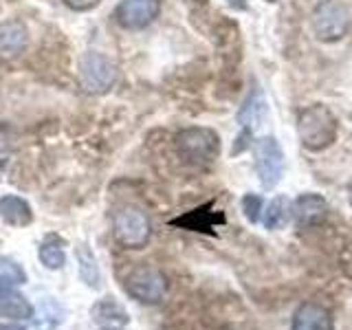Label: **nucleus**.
<instances>
[{
    "label": "nucleus",
    "instance_id": "obj_26",
    "mask_svg": "<svg viewBox=\"0 0 352 330\" xmlns=\"http://www.w3.org/2000/svg\"><path fill=\"white\" fill-rule=\"evenodd\" d=\"M269 3H273V0H269Z\"/></svg>",
    "mask_w": 352,
    "mask_h": 330
},
{
    "label": "nucleus",
    "instance_id": "obj_9",
    "mask_svg": "<svg viewBox=\"0 0 352 330\" xmlns=\"http://www.w3.org/2000/svg\"><path fill=\"white\" fill-rule=\"evenodd\" d=\"M161 11L159 0H121L115 7V22L126 31H141L157 20Z\"/></svg>",
    "mask_w": 352,
    "mask_h": 330
},
{
    "label": "nucleus",
    "instance_id": "obj_23",
    "mask_svg": "<svg viewBox=\"0 0 352 330\" xmlns=\"http://www.w3.org/2000/svg\"><path fill=\"white\" fill-rule=\"evenodd\" d=\"M231 5H236V7H245V0H229Z\"/></svg>",
    "mask_w": 352,
    "mask_h": 330
},
{
    "label": "nucleus",
    "instance_id": "obj_15",
    "mask_svg": "<svg viewBox=\"0 0 352 330\" xmlns=\"http://www.w3.org/2000/svg\"><path fill=\"white\" fill-rule=\"evenodd\" d=\"M91 315L97 324H104L108 328H119V326L128 324V313L113 300V297H106V300L97 302L93 306Z\"/></svg>",
    "mask_w": 352,
    "mask_h": 330
},
{
    "label": "nucleus",
    "instance_id": "obj_21",
    "mask_svg": "<svg viewBox=\"0 0 352 330\" xmlns=\"http://www.w3.org/2000/svg\"><path fill=\"white\" fill-rule=\"evenodd\" d=\"M64 5L71 7L73 11H91L99 5V0H64Z\"/></svg>",
    "mask_w": 352,
    "mask_h": 330
},
{
    "label": "nucleus",
    "instance_id": "obj_8",
    "mask_svg": "<svg viewBox=\"0 0 352 330\" xmlns=\"http://www.w3.org/2000/svg\"><path fill=\"white\" fill-rule=\"evenodd\" d=\"M256 172L267 190H273L282 181L284 152L275 137H262L256 141Z\"/></svg>",
    "mask_w": 352,
    "mask_h": 330
},
{
    "label": "nucleus",
    "instance_id": "obj_13",
    "mask_svg": "<svg viewBox=\"0 0 352 330\" xmlns=\"http://www.w3.org/2000/svg\"><path fill=\"white\" fill-rule=\"evenodd\" d=\"M0 218L11 227H27L33 223L31 205L16 194H7L0 198Z\"/></svg>",
    "mask_w": 352,
    "mask_h": 330
},
{
    "label": "nucleus",
    "instance_id": "obj_19",
    "mask_svg": "<svg viewBox=\"0 0 352 330\" xmlns=\"http://www.w3.org/2000/svg\"><path fill=\"white\" fill-rule=\"evenodd\" d=\"M262 196L258 194H245L242 196V212H245V216L251 220V223H258L260 220V212H262Z\"/></svg>",
    "mask_w": 352,
    "mask_h": 330
},
{
    "label": "nucleus",
    "instance_id": "obj_5",
    "mask_svg": "<svg viewBox=\"0 0 352 330\" xmlns=\"http://www.w3.org/2000/svg\"><path fill=\"white\" fill-rule=\"evenodd\" d=\"M80 82L91 95L108 93L117 82V64L106 53L86 51L80 62Z\"/></svg>",
    "mask_w": 352,
    "mask_h": 330
},
{
    "label": "nucleus",
    "instance_id": "obj_3",
    "mask_svg": "<svg viewBox=\"0 0 352 330\" xmlns=\"http://www.w3.org/2000/svg\"><path fill=\"white\" fill-rule=\"evenodd\" d=\"M25 282L16 262H0V317L7 319H29L33 317V306L25 295L18 291V284Z\"/></svg>",
    "mask_w": 352,
    "mask_h": 330
},
{
    "label": "nucleus",
    "instance_id": "obj_12",
    "mask_svg": "<svg viewBox=\"0 0 352 330\" xmlns=\"http://www.w3.org/2000/svg\"><path fill=\"white\" fill-rule=\"evenodd\" d=\"M291 214L295 216L297 225L302 227H313L322 223L328 214V205L319 194H302L291 207Z\"/></svg>",
    "mask_w": 352,
    "mask_h": 330
},
{
    "label": "nucleus",
    "instance_id": "obj_11",
    "mask_svg": "<svg viewBox=\"0 0 352 330\" xmlns=\"http://www.w3.org/2000/svg\"><path fill=\"white\" fill-rule=\"evenodd\" d=\"M291 330H335L333 315L322 304L306 302L295 311Z\"/></svg>",
    "mask_w": 352,
    "mask_h": 330
},
{
    "label": "nucleus",
    "instance_id": "obj_2",
    "mask_svg": "<svg viewBox=\"0 0 352 330\" xmlns=\"http://www.w3.org/2000/svg\"><path fill=\"white\" fill-rule=\"evenodd\" d=\"M176 154L194 168H209L220 154V139L212 128H185L174 139Z\"/></svg>",
    "mask_w": 352,
    "mask_h": 330
},
{
    "label": "nucleus",
    "instance_id": "obj_10",
    "mask_svg": "<svg viewBox=\"0 0 352 330\" xmlns=\"http://www.w3.org/2000/svg\"><path fill=\"white\" fill-rule=\"evenodd\" d=\"M29 44V29L20 20H5L0 22V58L11 60L27 49Z\"/></svg>",
    "mask_w": 352,
    "mask_h": 330
},
{
    "label": "nucleus",
    "instance_id": "obj_14",
    "mask_svg": "<svg viewBox=\"0 0 352 330\" xmlns=\"http://www.w3.org/2000/svg\"><path fill=\"white\" fill-rule=\"evenodd\" d=\"M209 209H212V205L198 207V209H194V212L185 214V216L176 218V220H172V225H176V227H185V229H194V231H209V229H214L218 223H225V216L209 212Z\"/></svg>",
    "mask_w": 352,
    "mask_h": 330
},
{
    "label": "nucleus",
    "instance_id": "obj_18",
    "mask_svg": "<svg viewBox=\"0 0 352 330\" xmlns=\"http://www.w3.org/2000/svg\"><path fill=\"white\" fill-rule=\"evenodd\" d=\"M264 106H267V104H264L260 91H253L251 97H247L245 106H242L240 115H238V121H240L242 126H249V124H253V121H258L264 115V110H267Z\"/></svg>",
    "mask_w": 352,
    "mask_h": 330
},
{
    "label": "nucleus",
    "instance_id": "obj_1",
    "mask_svg": "<svg viewBox=\"0 0 352 330\" xmlns=\"http://www.w3.org/2000/svg\"><path fill=\"white\" fill-rule=\"evenodd\" d=\"M337 117L324 104L306 106L297 117V135H300L302 146L311 152H322L333 146L337 139Z\"/></svg>",
    "mask_w": 352,
    "mask_h": 330
},
{
    "label": "nucleus",
    "instance_id": "obj_16",
    "mask_svg": "<svg viewBox=\"0 0 352 330\" xmlns=\"http://www.w3.org/2000/svg\"><path fill=\"white\" fill-rule=\"evenodd\" d=\"M40 262L51 271H58L66 264V253H64V242L58 236H49L42 242V247L38 251Z\"/></svg>",
    "mask_w": 352,
    "mask_h": 330
},
{
    "label": "nucleus",
    "instance_id": "obj_25",
    "mask_svg": "<svg viewBox=\"0 0 352 330\" xmlns=\"http://www.w3.org/2000/svg\"><path fill=\"white\" fill-rule=\"evenodd\" d=\"M102 330H121V328H108V326H106V328H102Z\"/></svg>",
    "mask_w": 352,
    "mask_h": 330
},
{
    "label": "nucleus",
    "instance_id": "obj_20",
    "mask_svg": "<svg viewBox=\"0 0 352 330\" xmlns=\"http://www.w3.org/2000/svg\"><path fill=\"white\" fill-rule=\"evenodd\" d=\"M80 273L91 286H99V275H97V269H95V260L86 249H84V258L80 256Z\"/></svg>",
    "mask_w": 352,
    "mask_h": 330
},
{
    "label": "nucleus",
    "instance_id": "obj_4",
    "mask_svg": "<svg viewBox=\"0 0 352 330\" xmlns=\"http://www.w3.org/2000/svg\"><path fill=\"white\" fill-rule=\"evenodd\" d=\"M113 236L124 249H143L152 236V223L139 207H121L113 218Z\"/></svg>",
    "mask_w": 352,
    "mask_h": 330
},
{
    "label": "nucleus",
    "instance_id": "obj_22",
    "mask_svg": "<svg viewBox=\"0 0 352 330\" xmlns=\"http://www.w3.org/2000/svg\"><path fill=\"white\" fill-rule=\"evenodd\" d=\"M0 330H25V328H20V326H11V324H3V326H0Z\"/></svg>",
    "mask_w": 352,
    "mask_h": 330
},
{
    "label": "nucleus",
    "instance_id": "obj_7",
    "mask_svg": "<svg viewBox=\"0 0 352 330\" xmlns=\"http://www.w3.org/2000/svg\"><path fill=\"white\" fill-rule=\"evenodd\" d=\"M313 31L317 40L322 42H337L346 36L350 27V11L339 0H324L313 11Z\"/></svg>",
    "mask_w": 352,
    "mask_h": 330
},
{
    "label": "nucleus",
    "instance_id": "obj_6",
    "mask_svg": "<svg viewBox=\"0 0 352 330\" xmlns=\"http://www.w3.org/2000/svg\"><path fill=\"white\" fill-rule=\"evenodd\" d=\"M168 278L157 267L143 264V267L132 269L126 278V291L130 297H135L141 304H159L168 295Z\"/></svg>",
    "mask_w": 352,
    "mask_h": 330
},
{
    "label": "nucleus",
    "instance_id": "obj_17",
    "mask_svg": "<svg viewBox=\"0 0 352 330\" xmlns=\"http://www.w3.org/2000/svg\"><path fill=\"white\" fill-rule=\"evenodd\" d=\"M291 216V205H289V198L278 196L273 198L269 203V207L264 209V216H262V223L267 229H280L286 225V220Z\"/></svg>",
    "mask_w": 352,
    "mask_h": 330
},
{
    "label": "nucleus",
    "instance_id": "obj_24",
    "mask_svg": "<svg viewBox=\"0 0 352 330\" xmlns=\"http://www.w3.org/2000/svg\"><path fill=\"white\" fill-rule=\"evenodd\" d=\"M348 201H350V205H352V181H350V187H348Z\"/></svg>",
    "mask_w": 352,
    "mask_h": 330
}]
</instances>
